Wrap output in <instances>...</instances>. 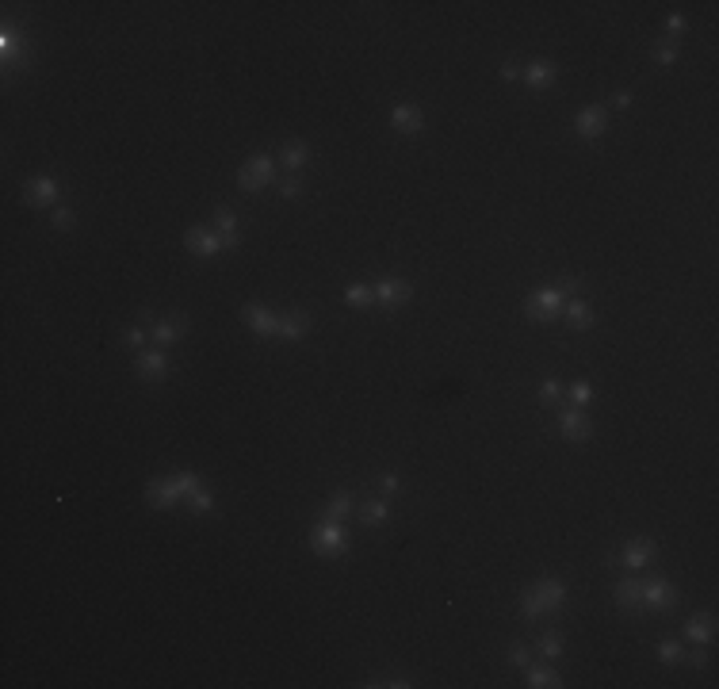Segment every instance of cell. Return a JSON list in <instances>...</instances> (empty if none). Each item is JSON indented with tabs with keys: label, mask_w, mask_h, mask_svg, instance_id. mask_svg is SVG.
<instances>
[{
	"label": "cell",
	"mask_w": 719,
	"mask_h": 689,
	"mask_svg": "<svg viewBox=\"0 0 719 689\" xmlns=\"http://www.w3.org/2000/svg\"><path fill=\"white\" fill-rule=\"evenodd\" d=\"M655 62H658V66H674V62H677V50H674V43H662L658 50H655Z\"/></svg>",
	"instance_id": "obj_32"
},
{
	"label": "cell",
	"mask_w": 719,
	"mask_h": 689,
	"mask_svg": "<svg viewBox=\"0 0 719 689\" xmlns=\"http://www.w3.org/2000/svg\"><path fill=\"white\" fill-rule=\"evenodd\" d=\"M58 180L54 176H38V180H31L27 188H23V199H27L31 207H50L54 199H58Z\"/></svg>",
	"instance_id": "obj_6"
},
{
	"label": "cell",
	"mask_w": 719,
	"mask_h": 689,
	"mask_svg": "<svg viewBox=\"0 0 719 689\" xmlns=\"http://www.w3.org/2000/svg\"><path fill=\"white\" fill-rule=\"evenodd\" d=\"M69 226H73V211L58 207V211H54V230H69Z\"/></svg>",
	"instance_id": "obj_35"
},
{
	"label": "cell",
	"mask_w": 719,
	"mask_h": 689,
	"mask_svg": "<svg viewBox=\"0 0 719 689\" xmlns=\"http://www.w3.org/2000/svg\"><path fill=\"white\" fill-rule=\"evenodd\" d=\"M215 226H218V238H222V249H234V246L241 241L238 218H234L230 211H218V215H215Z\"/></svg>",
	"instance_id": "obj_19"
},
{
	"label": "cell",
	"mask_w": 719,
	"mask_h": 689,
	"mask_svg": "<svg viewBox=\"0 0 719 689\" xmlns=\"http://www.w3.org/2000/svg\"><path fill=\"white\" fill-rule=\"evenodd\" d=\"M280 196H283V199H299V196H302V184L295 180V176H287V180L280 184Z\"/></svg>",
	"instance_id": "obj_34"
},
{
	"label": "cell",
	"mask_w": 719,
	"mask_h": 689,
	"mask_svg": "<svg viewBox=\"0 0 719 689\" xmlns=\"http://www.w3.org/2000/svg\"><path fill=\"white\" fill-rule=\"evenodd\" d=\"M180 334H184V318H176V322H157V326H153V341H157V345H173Z\"/></svg>",
	"instance_id": "obj_23"
},
{
	"label": "cell",
	"mask_w": 719,
	"mask_h": 689,
	"mask_svg": "<svg viewBox=\"0 0 719 689\" xmlns=\"http://www.w3.org/2000/svg\"><path fill=\"white\" fill-rule=\"evenodd\" d=\"M604 123H608V111H604L601 104H593V108H585L582 115H578L574 131L582 138H597V134H604Z\"/></svg>",
	"instance_id": "obj_13"
},
{
	"label": "cell",
	"mask_w": 719,
	"mask_h": 689,
	"mask_svg": "<svg viewBox=\"0 0 719 689\" xmlns=\"http://www.w3.org/2000/svg\"><path fill=\"white\" fill-rule=\"evenodd\" d=\"M559 429H562L567 441H590V433H593L590 418H585L582 410H562L559 413Z\"/></svg>",
	"instance_id": "obj_9"
},
{
	"label": "cell",
	"mask_w": 719,
	"mask_h": 689,
	"mask_svg": "<svg viewBox=\"0 0 719 689\" xmlns=\"http://www.w3.org/2000/svg\"><path fill=\"white\" fill-rule=\"evenodd\" d=\"M379 486H383V494H394L398 490V475H383Z\"/></svg>",
	"instance_id": "obj_40"
},
{
	"label": "cell",
	"mask_w": 719,
	"mask_h": 689,
	"mask_svg": "<svg viewBox=\"0 0 719 689\" xmlns=\"http://www.w3.org/2000/svg\"><path fill=\"white\" fill-rule=\"evenodd\" d=\"M567 322H570L574 329H590V326H593V311L574 299V303H567Z\"/></svg>",
	"instance_id": "obj_21"
},
{
	"label": "cell",
	"mask_w": 719,
	"mask_h": 689,
	"mask_svg": "<svg viewBox=\"0 0 719 689\" xmlns=\"http://www.w3.org/2000/svg\"><path fill=\"white\" fill-rule=\"evenodd\" d=\"M169 371V356L165 353H142L138 356V376L142 379H161Z\"/></svg>",
	"instance_id": "obj_18"
},
{
	"label": "cell",
	"mask_w": 719,
	"mask_h": 689,
	"mask_svg": "<svg viewBox=\"0 0 719 689\" xmlns=\"http://www.w3.org/2000/svg\"><path fill=\"white\" fill-rule=\"evenodd\" d=\"M674 602H677V590L666 578H655L647 586H639V605H647V609H669Z\"/></svg>",
	"instance_id": "obj_4"
},
{
	"label": "cell",
	"mask_w": 719,
	"mask_h": 689,
	"mask_svg": "<svg viewBox=\"0 0 719 689\" xmlns=\"http://www.w3.org/2000/svg\"><path fill=\"white\" fill-rule=\"evenodd\" d=\"M685 636H689L697 647L712 644V639H716V617H712V613H700V617H692L689 624H685Z\"/></svg>",
	"instance_id": "obj_15"
},
{
	"label": "cell",
	"mask_w": 719,
	"mask_h": 689,
	"mask_svg": "<svg viewBox=\"0 0 719 689\" xmlns=\"http://www.w3.org/2000/svg\"><path fill=\"white\" fill-rule=\"evenodd\" d=\"M562 287H547V291H536L532 299H528V318L532 322H551V318H559V311H562Z\"/></svg>",
	"instance_id": "obj_2"
},
{
	"label": "cell",
	"mask_w": 719,
	"mask_h": 689,
	"mask_svg": "<svg viewBox=\"0 0 719 689\" xmlns=\"http://www.w3.org/2000/svg\"><path fill=\"white\" fill-rule=\"evenodd\" d=\"M272 176H276L272 161H268L264 153H257V157H249V165H245L241 173H238V184H241L245 192H260L268 180H272Z\"/></svg>",
	"instance_id": "obj_3"
},
{
	"label": "cell",
	"mask_w": 719,
	"mask_h": 689,
	"mask_svg": "<svg viewBox=\"0 0 719 689\" xmlns=\"http://www.w3.org/2000/svg\"><path fill=\"white\" fill-rule=\"evenodd\" d=\"M310 548L318 555H341L345 551V529H341V521H333V517L318 521L314 532H310Z\"/></svg>",
	"instance_id": "obj_1"
},
{
	"label": "cell",
	"mask_w": 719,
	"mask_h": 689,
	"mask_svg": "<svg viewBox=\"0 0 719 689\" xmlns=\"http://www.w3.org/2000/svg\"><path fill=\"white\" fill-rule=\"evenodd\" d=\"M348 509H353V494L348 490H337L329 498V509H325V517H333V521H341V517L348 513Z\"/></svg>",
	"instance_id": "obj_25"
},
{
	"label": "cell",
	"mask_w": 719,
	"mask_h": 689,
	"mask_svg": "<svg viewBox=\"0 0 719 689\" xmlns=\"http://www.w3.org/2000/svg\"><path fill=\"white\" fill-rule=\"evenodd\" d=\"M410 295H413V287H410L406 280H398V276H387V280L375 283V299H379V303H387V306L410 303Z\"/></svg>",
	"instance_id": "obj_5"
},
{
	"label": "cell",
	"mask_w": 719,
	"mask_h": 689,
	"mask_svg": "<svg viewBox=\"0 0 719 689\" xmlns=\"http://www.w3.org/2000/svg\"><path fill=\"white\" fill-rule=\"evenodd\" d=\"M528 686H532V689H555V686H562V682H559V674H555V670L532 667V670H528Z\"/></svg>",
	"instance_id": "obj_24"
},
{
	"label": "cell",
	"mask_w": 719,
	"mask_h": 689,
	"mask_svg": "<svg viewBox=\"0 0 719 689\" xmlns=\"http://www.w3.org/2000/svg\"><path fill=\"white\" fill-rule=\"evenodd\" d=\"M180 498H184V494H180L176 475H173V479H157L150 490H145V502H150L153 509H169V506H176Z\"/></svg>",
	"instance_id": "obj_8"
},
{
	"label": "cell",
	"mask_w": 719,
	"mask_h": 689,
	"mask_svg": "<svg viewBox=\"0 0 719 689\" xmlns=\"http://www.w3.org/2000/svg\"><path fill=\"white\" fill-rule=\"evenodd\" d=\"M562 651V636H555V632H547L543 639H539V655L543 659H555V655Z\"/></svg>",
	"instance_id": "obj_29"
},
{
	"label": "cell",
	"mask_w": 719,
	"mask_h": 689,
	"mask_svg": "<svg viewBox=\"0 0 719 689\" xmlns=\"http://www.w3.org/2000/svg\"><path fill=\"white\" fill-rule=\"evenodd\" d=\"M345 303H348V306H371V303H375V291L364 287V283H353V287L345 291Z\"/></svg>",
	"instance_id": "obj_26"
},
{
	"label": "cell",
	"mask_w": 719,
	"mask_h": 689,
	"mask_svg": "<svg viewBox=\"0 0 719 689\" xmlns=\"http://www.w3.org/2000/svg\"><path fill=\"white\" fill-rule=\"evenodd\" d=\"M520 609H525V617H528V620L543 617V605H539L536 590H525V597H520Z\"/></svg>",
	"instance_id": "obj_28"
},
{
	"label": "cell",
	"mask_w": 719,
	"mask_h": 689,
	"mask_svg": "<svg viewBox=\"0 0 719 689\" xmlns=\"http://www.w3.org/2000/svg\"><path fill=\"white\" fill-rule=\"evenodd\" d=\"M390 127H394V131H402V134H418L421 127H425L421 108H413V104H398V108L390 111Z\"/></svg>",
	"instance_id": "obj_11"
},
{
	"label": "cell",
	"mask_w": 719,
	"mask_h": 689,
	"mask_svg": "<svg viewBox=\"0 0 719 689\" xmlns=\"http://www.w3.org/2000/svg\"><path fill=\"white\" fill-rule=\"evenodd\" d=\"M612 104H616V108H627V104H632V92H616V96H612Z\"/></svg>",
	"instance_id": "obj_42"
},
{
	"label": "cell",
	"mask_w": 719,
	"mask_h": 689,
	"mask_svg": "<svg viewBox=\"0 0 719 689\" xmlns=\"http://www.w3.org/2000/svg\"><path fill=\"white\" fill-rule=\"evenodd\" d=\"M616 605L620 609H635V605H639V582L635 578H624L616 586Z\"/></svg>",
	"instance_id": "obj_22"
},
{
	"label": "cell",
	"mask_w": 719,
	"mask_h": 689,
	"mask_svg": "<svg viewBox=\"0 0 719 689\" xmlns=\"http://www.w3.org/2000/svg\"><path fill=\"white\" fill-rule=\"evenodd\" d=\"M689 662H692V667H704L708 655H704V651H692V655H689Z\"/></svg>",
	"instance_id": "obj_43"
},
{
	"label": "cell",
	"mask_w": 719,
	"mask_h": 689,
	"mask_svg": "<svg viewBox=\"0 0 719 689\" xmlns=\"http://www.w3.org/2000/svg\"><path fill=\"white\" fill-rule=\"evenodd\" d=\"M306 157H310V150L302 142H287V145H283V153H280V161L291 169V173H299V169L306 165Z\"/></svg>",
	"instance_id": "obj_20"
},
{
	"label": "cell",
	"mask_w": 719,
	"mask_h": 689,
	"mask_svg": "<svg viewBox=\"0 0 719 689\" xmlns=\"http://www.w3.org/2000/svg\"><path fill=\"white\" fill-rule=\"evenodd\" d=\"M187 249H192L195 257H215V253H222V238L218 234H211V230H203V226H195V230H187Z\"/></svg>",
	"instance_id": "obj_10"
},
{
	"label": "cell",
	"mask_w": 719,
	"mask_h": 689,
	"mask_svg": "<svg viewBox=\"0 0 719 689\" xmlns=\"http://www.w3.org/2000/svg\"><path fill=\"white\" fill-rule=\"evenodd\" d=\"M241 322L249 329H257V334H264V337H276V326H280V314H272V311H264V306H257V303H249L241 311Z\"/></svg>",
	"instance_id": "obj_7"
},
{
	"label": "cell",
	"mask_w": 719,
	"mask_h": 689,
	"mask_svg": "<svg viewBox=\"0 0 719 689\" xmlns=\"http://www.w3.org/2000/svg\"><path fill=\"white\" fill-rule=\"evenodd\" d=\"M310 329V318L306 314H280V326H276V337H283V341H299L302 334Z\"/></svg>",
	"instance_id": "obj_16"
},
{
	"label": "cell",
	"mask_w": 719,
	"mask_h": 689,
	"mask_svg": "<svg viewBox=\"0 0 719 689\" xmlns=\"http://www.w3.org/2000/svg\"><path fill=\"white\" fill-rule=\"evenodd\" d=\"M658 659H662V662H666V667H674V662H681V659H685V651H681V644H669V639H666V644H662V647H658Z\"/></svg>",
	"instance_id": "obj_30"
},
{
	"label": "cell",
	"mask_w": 719,
	"mask_h": 689,
	"mask_svg": "<svg viewBox=\"0 0 719 689\" xmlns=\"http://www.w3.org/2000/svg\"><path fill=\"white\" fill-rule=\"evenodd\" d=\"M536 597H539V605H543V613H551V609H559L562 602H567V586H562L559 578H543V582H536Z\"/></svg>",
	"instance_id": "obj_14"
},
{
	"label": "cell",
	"mask_w": 719,
	"mask_h": 689,
	"mask_svg": "<svg viewBox=\"0 0 719 689\" xmlns=\"http://www.w3.org/2000/svg\"><path fill=\"white\" fill-rule=\"evenodd\" d=\"M520 77H525L532 88H547V85H555L559 69H555V62H532L528 69H520Z\"/></svg>",
	"instance_id": "obj_17"
},
{
	"label": "cell",
	"mask_w": 719,
	"mask_h": 689,
	"mask_svg": "<svg viewBox=\"0 0 719 689\" xmlns=\"http://www.w3.org/2000/svg\"><path fill=\"white\" fill-rule=\"evenodd\" d=\"M509 659L517 662V667H528V659H532V655H528V647H520V644H513V651H509Z\"/></svg>",
	"instance_id": "obj_38"
},
{
	"label": "cell",
	"mask_w": 719,
	"mask_h": 689,
	"mask_svg": "<svg viewBox=\"0 0 719 689\" xmlns=\"http://www.w3.org/2000/svg\"><path fill=\"white\" fill-rule=\"evenodd\" d=\"M590 395H593L590 383H574V387H570V399H574L578 406H585V402H590Z\"/></svg>",
	"instance_id": "obj_36"
},
{
	"label": "cell",
	"mask_w": 719,
	"mask_h": 689,
	"mask_svg": "<svg viewBox=\"0 0 719 689\" xmlns=\"http://www.w3.org/2000/svg\"><path fill=\"white\" fill-rule=\"evenodd\" d=\"M559 395H562L559 379H547V383L539 387V399H543V402H559Z\"/></svg>",
	"instance_id": "obj_33"
},
{
	"label": "cell",
	"mask_w": 719,
	"mask_h": 689,
	"mask_svg": "<svg viewBox=\"0 0 719 689\" xmlns=\"http://www.w3.org/2000/svg\"><path fill=\"white\" fill-rule=\"evenodd\" d=\"M187 502H192V509H195V513H207V509L215 506V498H211V494L203 490V486H199V490H192V494H187Z\"/></svg>",
	"instance_id": "obj_31"
},
{
	"label": "cell",
	"mask_w": 719,
	"mask_h": 689,
	"mask_svg": "<svg viewBox=\"0 0 719 689\" xmlns=\"http://www.w3.org/2000/svg\"><path fill=\"white\" fill-rule=\"evenodd\" d=\"M387 513H390V506H387V502H367V506H364V521H367V525L387 521Z\"/></svg>",
	"instance_id": "obj_27"
},
{
	"label": "cell",
	"mask_w": 719,
	"mask_h": 689,
	"mask_svg": "<svg viewBox=\"0 0 719 689\" xmlns=\"http://www.w3.org/2000/svg\"><path fill=\"white\" fill-rule=\"evenodd\" d=\"M501 77H505V80H517V77H520V66H517V62H505V66H501Z\"/></svg>",
	"instance_id": "obj_39"
},
{
	"label": "cell",
	"mask_w": 719,
	"mask_h": 689,
	"mask_svg": "<svg viewBox=\"0 0 719 689\" xmlns=\"http://www.w3.org/2000/svg\"><path fill=\"white\" fill-rule=\"evenodd\" d=\"M666 27L674 31V35H681V31H685V15H669V20H666Z\"/></svg>",
	"instance_id": "obj_41"
},
{
	"label": "cell",
	"mask_w": 719,
	"mask_h": 689,
	"mask_svg": "<svg viewBox=\"0 0 719 689\" xmlns=\"http://www.w3.org/2000/svg\"><path fill=\"white\" fill-rule=\"evenodd\" d=\"M122 341H127L130 348H142V341H145V329H127V334H122Z\"/></svg>",
	"instance_id": "obj_37"
},
{
	"label": "cell",
	"mask_w": 719,
	"mask_h": 689,
	"mask_svg": "<svg viewBox=\"0 0 719 689\" xmlns=\"http://www.w3.org/2000/svg\"><path fill=\"white\" fill-rule=\"evenodd\" d=\"M650 555H655V544H650V540H632V544L620 551L616 563H624L627 571H643V567L650 563Z\"/></svg>",
	"instance_id": "obj_12"
}]
</instances>
